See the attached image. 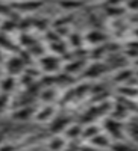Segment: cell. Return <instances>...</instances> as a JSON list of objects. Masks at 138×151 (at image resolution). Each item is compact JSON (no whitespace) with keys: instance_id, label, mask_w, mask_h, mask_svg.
Masks as SVG:
<instances>
[{"instance_id":"obj_11","label":"cell","mask_w":138,"mask_h":151,"mask_svg":"<svg viewBox=\"0 0 138 151\" xmlns=\"http://www.w3.org/2000/svg\"><path fill=\"white\" fill-rule=\"evenodd\" d=\"M91 144L94 147H106L108 145V137L103 136V134H100V133H97L94 137H91Z\"/></svg>"},{"instance_id":"obj_6","label":"cell","mask_w":138,"mask_h":151,"mask_svg":"<svg viewBox=\"0 0 138 151\" xmlns=\"http://www.w3.org/2000/svg\"><path fill=\"white\" fill-rule=\"evenodd\" d=\"M65 145H67V141H65V137L61 136V134H53L47 142V147H49L50 151H64Z\"/></svg>"},{"instance_id":"obj_17","label":"cell","mask_w":138,"mask_h":151,"mask_svg":"<svg viewBox=\"0 0 138 151\" xmlns=\"http://www.w3.org/2000/svg\"><path fill=\"white\" fill-rule=\"evenodd\" d=\"M17 151H26V150H20V148H18V150H17Z\"/></svg>"},{"instance_id":"obj_5","label":"cell","mask_w":138,"mask_h":151,"mask_svg":"<svg viewBox=\"0 0 138 151\" xmlns=\"http://www.w3.org/2000/svg\"><path fill=\"white\" fill-rule=\"evenodd\" d=\"M15 85H17V80H15V76H3L2 79H0V91L2 94H11L12 91L15 89Z\"/></svg>"},{"instance_id":"obj_14","label":"cell","mask_w":138,"mask_h":151,"mask_svg":"<svg viewBox=\"0 0 138 151\" xmlns=\"http://www.w3.org/2000/svg\"><path fill=\"white\" fill-rule=\"evenodd\" d=\"M84 133H85V134H84L85 137H94V136L99 133V130H97L96 127H88V129H86Z\"/></svg>"},{"instance_id":"obj_7","label":"cell","mask_w":138,"mask_h":151,"mask_svg":"<svg viewBox=\"0 0 138 151\" xmlns=\"http://www.w3.org/2000/svg\"><path fill=\"white\" fill-rule=\"evenodd\" d=\"M33 110H32V107L31 106H26V107H18V109H15L14 112H12V115H11V118L12 119H15V121H28L29 118H32L33 116Z\"/></svg>"},{"instance_id":"obj_3","label":"cell","mask_w":138,"mask_h":151,"mask_svg":"<svg viewBox=\"0 0 138 151\" xmlns=\"http://www.w3.org/2000/svg\"><path fill=\"white\" fill-rule=\"evenodd\" d=\"M40 68L44 73H55L59 68V58L55 55L40 56Z\"/></svg>"},{"instance_id":"obj_10","label":"cell","mask_w":138,"mask_h":151,"mask_svg":"<svg viewBox=\"0 0 138 151\" xmlns=\"http://www.w3.org/2000/svg\"><path fill=\"white\" fill-rule=\"evenodd\" d=\"M64 132H65L64 137H65V139H70V141L76 139V137L81 136V133H82V130H81L79 125H68V127H67Z\"/></svg>"},{"instance_id":"obj_2","label":"cell","mask_w":138,"mask_h":151,"mask_svg":"<svg viewBox=\"0 0 138 151\" xmlns=\"http://www.w3.org/2000/svg\"><path fill=\"white\" fill-rule=\"evenodd\" d=\"M5 68H6V73L9 76H18L24 71L26 67H24V62H23L20 55H12L9 58V60H6Z\"/></svg>"},{"instance_id":"obj_16","label":"cell","mask_w":138,"mask_h":151,"mask_svg":"<svg viewBox=\"0 0 138 151\" xmlns=\"http://www.w3.org/2000/svg\"><path fill=\"white\" fill-rule=\"evenodd\" d=\"M128 6H129V9H134V11H137V9H138V0H129Z\"/></svg>"},{"instance_id":"obj_13","label":"cell","mask_w":138,"mask_h":151,"mask_svg":"<svg viewBox=\"0 0 138 151\" xmlns=\"http://www.w3.org/2000/svg\"><path fill=\"white\" fill-rule=\"evenodd\" d=\"M81 3H76L73 2V0H62V2H59V6L61 8H65V9H71V8H76L79 6Z\"/></svg>"},{"instance_id":"obj_1","label":"cell","mask_w":138,"mask_h":151,"mask_svg":"<svg viewBox=\"0 0 138 151\" xmlns=\"http://www.w3.org/2000/svg\"><path fill=\"white\" fill-rule=\"evenodd\" d=\"M14 12H35L43 6L41 0H12L9 3Z\"/></svg>"},{"instance_id":"obj_12","label":"cell","mask_w":138,"mask_h":151,"mask_svg":"<svg viewBox=\"0 0 138 151\" xmlns=\"http://www.w3.org/2000/svg\"><path fill=\"white\" fill-rule=\"evenodd\" d=\"M18 147L15 144H12V142H2L0 144V151H17Z\"/></svg>"},{"instance_id":"obj_8","label":"cell","mask_w":138,"mask_h":151,"mask_svg":"<svg viewBox=\"0 0 138 151\" xmlns=\"http://www.w3.org/2000/svg\"><path fill=\"white\" fill-rule=\"evenodd\" d=\"M52 124H50V132H52L53 134H56L58 132H62V130H65L68 127V118L65 116H61V118H55L50 121Z\"/></svg>"},{"instance_id":"obj_4","label":"cell","mask_w":138,"mask_h":151,"mask_svg":"<svg viewBox=\"0 0 138 151\" xmlns=\"http://www.w3.org/2000/svg\"><path fill=\"white\" fill-rule=\"evenodd\" d=\"M53 115H55L53 107L47 104V106L38 109V110L33 113V119H35L36 122H44V121L49 122V121H52V119H53Z\"/></svg>"},{"instance_id":"obj_9","label":"cell","mask_w":138,"mask_h":151,"mask_svg":"<svg viewBox=\"0 0 138 151\" xmlns=\"http://www.w3.org/2000/svg\"><path fill=\"white\" fill-rule=\"evenodd\" d=\"M85 40L88 42H91V44H99V42L105 41V35L102 32H99V30H91V32L86 33Z\"/></svg>"},{"instance_id":"obj_15","label":"cell","mask_w":138,"mask_h":151,"mask_svg":"<svg viewBox=\"0 0 138 151\" xmlns=\"http://www.w3.org/2000/svg\"><path fill=\"white\" fill-rule=\"evenodd\" d=\"M9 12H14L11 9L9 5H3V3H0V15H8Z\"/></svg>"}]
</instances>
